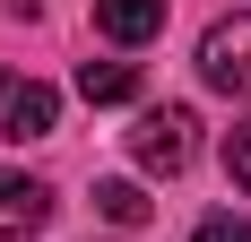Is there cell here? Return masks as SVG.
Here are the masks:
<instances>
[{"label": "cell", "instance_id": "obj_7", "mask_svg": "<svg viewBox=\"0 0 251 242\" xmlns=\"http://www.w3.org/2000/svg\"><path fill=\"white\" fill-rule=\"evenodd\" d=\"M96 217L122 225V234H139V225H148V191H139V182H96Z\"/></svg>", "mask_w": 251, "mask_h": 242}, {"label": "cell", "instance_id": "obj_4", "mask_svg": "<svg viewBox=\"0 0 251 242\" xmlns=\"http://www.w3.org/2000/svg\"><path fill=\"white\" fill-rule=\"evenodd\" d=\"M44 225H52V191L35 182V173L0 165V242H35Z\"/></svg>", "mask_w": 251, "mask_h": 242}, {"label": "cell", "instance_id": "obj_1", "mask_svg": "<svg viewBox=\"0 0 251 242\" xmlns=\"http://www.w3.org/2000/svg\"><path fill=\"white\" fill-rule=\"evenodd\" d=\"M130 156H139V173H191V156H200V121L182 113V104H156L139 130H130Z\"/></svg>", "mask_w": 251, "mask_h": 242}, {"label": "cell", "instance_id": "obj_6", "mask_svg": "<svg viewBox=\"0 0 251 242\" xmlns=\"http://www.w3.org/2000/svg\"><path fill=\"white\" fill-rule=\"evenodd\" d=\"M78 96L87 104H130L139 96V70L130 61H78Z\"/></svg>", "mask_w": 251, "mask_h": 242}, {"label": "cell", "instance_id": "obj_5", "mask_svg": "<svg viewBox=\"0 0 251 242\" xmlns=\"http://www.w3.org/2000/svg\"><path fill=\"white\" fill-rule=\"evenodd\" d=\"M96 26L113 44H148V35H165V0H96Z\"/></svg>", "mask_w": 251, "mask_h": 242}, {"label": "cell", "instance_id": "obj_2", "mask_svg": "<svg viewBox=\"0 0 251 242\" xmlns=\"http://www.w3.org/2000/svg\"><path fill=\"white\" fill-rule=\"evenodd\" d=\"M200 78L217 87V96H243L251 104V9L243 18H217L200 35Z\"/></svg>", "mask_w": 251, "mask_h": 242}, {"label": "cell", "instance_id": "obj_3", "mask_svg": "<svg viewBox=\"0 0 251 242\" xmlns=\"http://www.w3.org/2000/svg\"><path fill=\"white\" fill-rule=\"evenodd\" d=\"M52 121H61V96H52L44 78L0 70V139H44Z\"/></svg>", "mask_w": 251, "mask_h": 242}, {"label": "cell", "instance_id": "obj_9", "mask_svg": "<svg viewBox=\"0 0 251 242\" xmlns=\"http://www.w3.org/2000/svg\"><path fill=\"white\" fill-rule=\"evenodd\" d=\"M191 242H251V217H208Z\"/></svg>", "mask_w": 251, "mask_h": 242}, {"label": "cell", "instance_id": "obj_8", "mask_svg": "<svg viewBox=\"0 0 251 242\" xmlns=\"http://www.w3.org/2000/svg\"><path fill=\"white\" fill-rule=\"evenodd\" d=\"M226 173H234V182L251 191V113H243V121L226 130Z\"/></svg>", "mask_w": 251, "mask_h": 242}]
</instances>
